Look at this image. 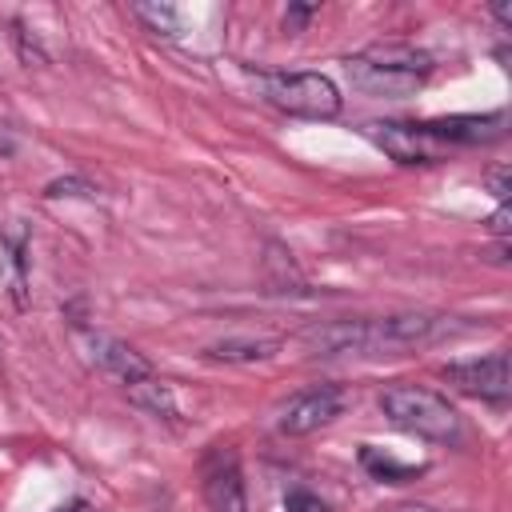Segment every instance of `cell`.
<instances>
[{
  "label": "cell",
  "mask_w": 512,
  "mask_h": 512,
  "mask_svg": "<svg viewBox=\"0 0 512 512\" xmlns=\"http://www.w3.org/2000/svg\"><path fill=\"white\" fill-rule=\"evenodd\" d=\"M360 468L372 476V480H384V484H408L424 472V464H400L396 456L372 448V444H360Z\"/></svg>",
  "instance_id": "cell-13"
},
{
  "label": "cell",
  "mask_w": 512,
  "mask_h": 512,
  "mask_svg": "<svg viewBox=\"0 0 512 512\" xmlns=\"http://www.w3.org/2000/svg\"><path fill=\"white\" fill-rule=\"evenodd\" d=\"M452 324L444 316H428V312H400V316H384V320H368V352L372 348H412V344H428L448 336Z\"/></svg>",
  "instance_id": "cell-7"
},
{
  "label": "cell",
  "mask_w": 512,
  "mask_h": 512,
  "mask_svg": "<svg viewBox=\"0 0 512 512\" xmlns=\"http://www.w3.org/2000/svg\"><path fill=\"white\" fill-rule=\"evenodd\" d=\"M264 280H268V292H304V276L296 272L292 252L280 248V244H268V256H264Z\"/></svg>",
  "instance_id": "cell-14"
},
{
  "label": "cell",
  "mask_w": 512,
  "mask_h": 512,
  "mask_svg": "<svg viewBox=\"0 0 512 512\" xmlns=\"http://www.w3.org/2000/svg\"><path fill=\"white\" fill-rule=\"evenodd\" d=\"M128 400H132L136 408L152 412V416H164V420H172V416H176V400H172V388H168V384H160L156 376L128 384Z\"/></svg>",
  "instance_id": "cell-15"
},
{
  "label": "cell",
  "mask_w": 512,
  "mask_h": 512,
  "mask_svg": "<svg viewBox=\"0 0 512 512\" xmlns=\"http://www.w3.org/2000/svg\"><path fill=\"white\" fill-rule=\"evenodd\" d=\"M380 412L396 428H404V432H412L420 440H432V444H456L460 440V416H456V408L440 392H432V388L392 384V388L380 392Z\"/></svg>",
  "instance_id": "cell-1"
},
{
  "label": "cell",
  "mask_w": 512,
  "mask_h": 512,
  "mask_svg": "<svg viewBox=\"0 0 512 512\" xmlns=\"http://www.w3.org/2000/svg\"><path fill=\"white\" fill-rule=\"evenodd\" d=\"M256 84L260 96L288 116L332 120L340 112V88L320 72H260Z\"/></svg>",
  "instance_id": "cell-2"
},
{
  "label": "cell",
  "mask_w": 512,
  "mask_h": 512,
  "mask_svg": "<svg viewBox=\"0 0 512 512\" xmlns=\"http://www.w3.org/2000/svg\"><path fill=\"white\" fill-rule=\"evenodd\" d=\"M344 72L348 80L364 92V96H384V100H404V96H416L424 76L416 72H396V68H384V64H372L364 56H348L344 60Z\"/></svg>",
  "instance_id": "cell-8"
},
{
  "label": "cell",
  "mask_w": 512,
  "mask_h": 512,
  "mask_svg": "<svg viewBox=\"0 0 512 512\" xmlns=\"http://www.w3.org/2000/svg\"><path fill=\"white\" fill-rule=\"evenodd\" d=\"M284 512H328V504L316 492H308V488H292L284 496Z\"/></svg>",
  "instance_id": "cell-17"
},
{
  "label": "cell",
  "mask_w": 512,
  "mask_h": 512,
  "mask_svg": "<svg viewBox=\"0 0 512 512\" xmlns=\"http://www.w3.org/2000/svg\"><path fill=\"white\" fill-rule=\"evenodd\" d=\"M88 192H96V188L84 184V180H72V176H68V180H52V184L44 188V196H52V200H56V196H88Z\"/></svg>",
  "instance_id": "cell-18"
},
{
  "label": "cell",
  "mask_w": 512,
  "mask_h": 512,
  "mask_svg": "<svg viewBox=\"0 0 512 512\" xmlns=\"http://www.w3.org/2000/svg\"><path fill=\"white\" fill-rule=\"evenodd\" d=\"M488 188L496 192L500 204H508V192H512V188H508V168H496V172L488 176Z\"/></svg>",
  "instance_id": "cell-21"
},
{
  "label": "cell",
  "mask_w": 512,
  "mask_h": 512,
  "mask_svg": "<svg viewBox=\"0 0 512 512\" xmlns=\"http://www.w3.org/2000/svg\"><path fill=\"white\" fill-rule=\"evenodd\" d=\"M344 404H348V396H344V388H336V384L308 388V392L292 396V400L280 408L276 428H280L284 436H308V432L332 424V420L344 412Z\"/></svg>",
  "instance_id": "cell-5"
},
{
  "label": "cell",
  "mask_w": 512,
  "mask_h": 512,
  "mask_svg": "<svg viewBox=\"0 0 512 512\" xmlns=\"http://www.w3.org/2000/svg\"><path fill=\"white\" fill-rule=\"evenodd\" d=\"M132 12L156 32V36H180V16L172 4H132Z\"/></svg>",
  "instance_id": "cell-16"
},
{
  "label": "cell",
  "mask_w": 512,
  "mask_h": 512,
  "mask_svg": "<svg viewBox=\"0 0 512 512\" xmlns=\"http://www.w3.org/2000/svg\"><path fill=\"white\" fill-rule=\"evenodd\" d=\"M392 512H436V508H428V504H400V508H392Z\"/></svg>",
  "instance_id": "cell-23"
},
{
  "label": "cell",
  "mask_w": 512,
  "mask_h": 512,
  "mask_svg": "<svg viewBox=\"0 0 512 512\" xmlns=\"http://www.w3.org/2000/svg\"><path fill=\"white\" fill-rule=\"evenodd\" d=\"M364 60L372 64H384V68H396V72H416V76H428L432 72V56L412 48V44H400V40H388V44H372L360 52Z\"/></svg>",
  "instance_id": "cell-12"
},
{
  "label": "cell",
  "mask_w": 512,
  "mask_h": 512,
  "mask_svg": "<svg viewBox=\"0 0 512 512\" xmlns=\"http://www.w3.org/2000/svg\"><path fill=\"white\" fill-rule=\"evenodd\" d=\"M492 12H496V20H500V24H512V4H496Z\"/></svg>",
  "instance_id": "cell-22"
},
{
  "label": "cell",
  "mask_w": 512,
  "mask_h": 512,
  "mask_svg": "<svg viewBox=\"0 0 512 512\" xmlns=\"http://www.w3.org/2000/svg\"><path fill=\"white\" fill-rule=\"evenodd\" d=\"M312 12H316L312 4H292V8L284 12V32H300V28H304V20H308Z\"/></svg>",
  "instance_id": "cell-19"
},
{
  "label": "cell",
  "mask_w": 512,
  "mask_h": 512,
  "mask_svg": "<svg viewBox=\"0 0 512 512\" xmlns=\"http://www.w3.org/2000/svg\"><path fill=\"white\" fill-rule=\"evenodd\" d=\"M504 124L508 116L504 112H492V116H440V120H424V128L432 136H440L448 148L456 144H492L504 136Z\"/></svg>",
  "instance_id": "cell-9"
},
{
  "label": "cell",
  "mask_w": 512,
  "mask_h": 512,
  "mask_svg": "<svg viewBox=\"0 0 512 512\" xmlns=\"http://www.w3.org/2000/svg\"><path fill=\"white\" fill-rule=\"evenodd\" d=\"M204 504L212 512H244V476H240V456L228 444H216L204 456Z\"/></svg>",
  "instance_id": "cell-6"
},
{
  "label": "cell",
  "mask_w": 512,
  "mask_h": 512,
  "mask_svg": "<svg viewBox=\"0 0 512 512\" xmlns=\"http://www.w3.org/2000/svg\"><path fill=\"white\" fill-rule=\"evenodd\" d=\"M368 140H372L376 148H384L396 164H436V160H444V156L452 152L440 136H432V132L424 128V120H420V124L372 120V124H368Z\"/></svg>",
  "instance_id": "cell-3"
},
{
  "label": "cell",
  "mask_w": 512,
  "mask_h": 512,
  "mask_svg": "<svg viewBox=\"0 0 512 512\" xmlns=\"http://www.w3.org/2000/svg\"><path fill=\"white\" fill-rule=\"evenodd\" d=\"M276 348H280V340H272V336H224V340L208 344V356L224 360V364H252V360H272Z\"/></svg>",
  "instance_id": "cell-11"
},
{
  "label": "cell",
  "mask_w": 512,
  "mask_h": 512,
  "mask_svg": "<svg viewBox=\"0 0 512 512\" xmlns=\"http://www.w3.org/2000/svg\"><path fill=\"white\" fill-rule=\"evenodd\" d=\"M88 348H92V360H96L108 376H116V380H124V384H136V380H148V376H152V364H148L132 344H124V340H116V336L96 332V336H88Z\"/></svg>",
  "instance_id": "cell-10"
},
{
  "label": "cell",
  "mask_w": 512,
  "mask_h": 512,
  "mask_svg": "<svg viewBox=\"0 0 512 512\" xmlns=\"http://www.w3.org/2000/svg\"><path fill=\"white\" fill-rule=\"evenodd\" d=\"M508 220H512V208L500 204V208L488 216V232H492V236H508Z\"/></svg>",
  "instance_id": "cell-20"
},
{
  "label": "cell",
  "mask_w": 512,
  "mask_h": 512,
  "mask_svg": "<svg viewBox=\"0 0 512 512\" xmlns=\"http://www.w3.org/2000/svg\"><path fill=\"white\" fill-rule=\"evenodd\" d=\"M440 380H448L452 388L468 392V396H480V400H508L512 392V372H508V352H488V356H476V360H456V364H444L440 368Z\"/></svg>",
  "instance_id": "cell-4"
}]
</instances>
